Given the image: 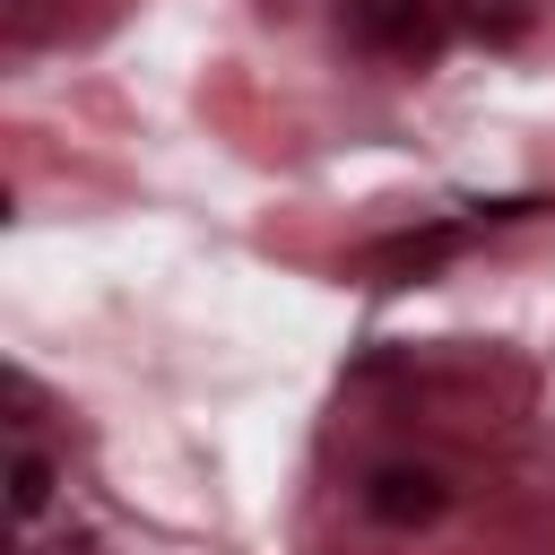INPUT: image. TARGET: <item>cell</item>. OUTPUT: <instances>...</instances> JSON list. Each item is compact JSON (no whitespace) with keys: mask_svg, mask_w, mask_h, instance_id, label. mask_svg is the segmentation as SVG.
<instances>
[{"mask_svg":"<svg viewBox=\"0 0 555 555\" xmlns=\"http://www.w3.org/2000/svg\"><path fill=\"white\" fill-rule=\"evenodd\" d=\"M364 512H373L382 529H434V520L451 512V486H442V468H408V460H390V468L364 477Z\"/></svg>","mask_w":555,"mask_h":555,"instance_id":"obj_1","label":"cell"},{"mask_svg":"<svg viewBox=\"0 0 555 555\" xmlns=\"http://www.w3.org/2000/svg\"><path fill=\"white\" fill-rule=\"evenodd\" d=\"M52 494H61V460H52L35 434H17V442H9V520L35 529V520L52 512Z\"/></svg>","mask_w":555,"mask_h":555,"instance_id":"obj_3","label":"cell"},{"mask_svg":"<svg viewBox=\"0 0 555 555\" xmlns=\"http://www.w3.org/2000/svg\"><path fill=\"white\" fill-rule=\"evenodd\" d=\"M477 234V217H460V225H416V234H399V243H382L373 251V269L382 278H408V269H434V260H451L460 243Z\"/></svg>","mask_w":555,"mask_h":555,"instance_id":"obj_4","label":"cell"},{"mask_svg":"<svg viewBox=\"0 0 555 555\" xmlns=\"http://www.w3.org/2000/svg\"><path fill=\"white\" fill-rule=\"evenodd\" d=\"M61 0H9V43H43V35H61Z\"/></svg>","mask_w":555,"mask_h":555,"instance_id":"obj_5","label":"cell"},{"mask_svg":"<svg viewBox=\"0 0 555 555\" xmlns=\"http://www.w3.org/2000/svg\"><path fill=\"white\" fill-rule=\"evenodd\" d=\"M338 17L364 52H434V35H442L434 0H338Z\"/></svg>","mask_w":555,"mask_h":555,"instance_id":"obj_2","label":"cell"}]
</instances>
